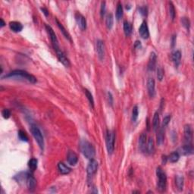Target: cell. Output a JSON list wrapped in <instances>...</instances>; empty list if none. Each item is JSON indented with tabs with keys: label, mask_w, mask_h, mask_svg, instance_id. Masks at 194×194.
Listing matches in <instances>:
<instances>
[{
	"label": "cell",
	"mask_w": 194,
	"mask_h": 194,
	"mask_svg": "<svg viewBox=\"0 0 194 194\" xmlns=\"http://www.w3.org/2000/svg\"><path fill=\"white\" fill-rule=\"evenodd\" d=\"M99 168V164L98 162L95 159H90V162H89L87 168V173L88 177H92L96 173L97 170Z\"/></svg>",
	"instance_id": "obj_7"
},
{
	"label": "cell",
	"mask_w": 194,
	"mask_h": 194,
	"mask_svg": "<svg viewBox=\"0 0 194 194\" xmlns=\"http://www.w3.org/2000/svg\"><path fill=\"white\" fill-rule=\"evenodd\" d=\"M41 11H43V13L44 14V15H45V16H48V10L46 9V8H41Z\"/></svg>",
	"instance_id": "obj_43"
},
{
	"label": "cell",
	"mask_w": 194,
	"mask_h": 194,
	"mask_svg": "<svg viewBox=\"0 0 194 194\" xmlns=\"http://www.w3.org/2000/svg\"><path fill=\"white\" fill-rule=\"evenodd\" d=\"M123 28L124 32H125V34L126 35V37H130L131 33H132V25H131V23L125 21V22H124Z\"/></svg>",
	"instance_id": "obj_25"
},
{
	"label": "cell",
	"mask_w": 194,
	"mask_h": 194,
	"mask_svg": "<svg viewBox=\"0 0 194 194\" xmlns=\"http://www.w3.org/2000/svg\"><path fill=\"white\" fill-rule=\"evenodd\" d=\"M114 24V17L112 13H109L107 15L106 19H105V24H106V27L108 29L111 30L113 27Z\"/></svg>",
	"instance_id": "obj_27"
},
{
	"label": "cell",
	"mask_w": 194,
	"mask_h": 194,
	"mask_svg": "<svg viewBox=\"0 0 194 194\" xmlns=\"http://www.w3.org/2000/svg\"><path fill=\"white\" fill-rule=\"evenodd\" d=\"M26 184L27 186H28V189L31 191L34 190L36 187V185H37V181L34 178V176L32 175H28V178L26 180Z\"/></svg>",
	"instance_id": "obj_16"
},
{
	"label": "cell",
	"mask_w": 194,
	"mask_h": 194,
	"mask_svg": "<svg viewBox=\"0 0 194 194\" xmlns=\"http://www.w3.org/2000/svg\"><path fill=\"white\" fill-rule=\"evenodd\" d=\"M96 52L100 61H103L105 58V44L100 40L96 41Z\"/></svg>",
	"instance_id": "obj_8"
},
{
	"label": "cell",
	"mask_w": 194,
	"mask_h": 194,
	"mask_svg": "<svg viewBox=\"0 0 194 194\" xmlns=\"http://www.w3.org/2000/svg\"><path fill=\"white\" fill-rule=\"evenodd\" d=\"M184 138L187 143H191L193 140V130L190 125L184 126Z\"/></svg>",
	"instance_id": "obj_15"
},
{
	"label": "cell",
	"mask_w": 194,
	"mask_h": 194,
	"mask_svg": "<svg viewBox=\"0 0 194 194\" xmlns=\"http://www.w3.org/2000/svg\"><path fill=\"white\" fill-rule=\"evenodd\" d=\"M75 20L77 21L78 27L81 28L82 31H85L87 29V20L85 17L83 15H81L79 12H77L75 14Z\"/></svg>",
	"instance_id": "obj_9"
},
{
	"label": "cell",
	"mask_w": 194,
	"mask_h": 194,
	"mask_svg": "<svg viewBox=\"0 0 194 194\" xmlns=\"http://www.w3.org/2000/svg\"><path fill=\"white\" fill-rule=\"evenodd\" d=\"M180 159V154L179 152L175 151V152H172L170 154L169 156L168 157V160L170 162L172 163H175V162H177Z\"/></svg>",
	"instance_id": "obj_28"
},
{
	"label": "cell",
	"mask_w": 194,
	"mask_h": 194,
	"mask_svg": "<svg viewBox=\"0 0 194 194\" xmlns=\"http://www.w3.org/2000/svg\"><path fill=\"white\" fill-rule=\"evenodd\" d=\"M164 138H165V131L164 128H161L158 129V133L156 136V142L159 146H161L164 142Z\"/></svg>",
	"instance_id": "obj_20"
},
{
	"label": "cell",
	"mask_w": 194,
	"mask_h": 194,
	"mask_svg": "<svg viewBox=\"0 0 194 194\" xmlns=\"http://www.w3.org/2000/svg\"><path fill=\"white\" fill-rule=\"evenodd\" d=\"M184 181V178L182 176L176 177V185L179 190H183Z\"/></svg>",
	"instance_id": "obj_30"
},
{
	"label": "cell",
	"mask_w": 194,
	"mask_h": 194,
	"mask_svg": "<svg viewBox=\"0 0 194 194\" xmlns=\"http://www.w3.org/2000/svg\"><path fill=\"white\" fill-rule=\"evenodd\" d=\"M2 115L5 119H8V118H9L10 116H11V112H10L9 109L5 108V109H3V110H2Z\"/></svg>",
	"instance_id": "obj_39"
},
{
	"label": "cell",
	"mask_w": 194,
	"mask_h": 194,
	"mask_svg": "<svg viewBox=\"0 0 194 194\" xmlns=\"http://www.w3.org/2000/svg\"><path fill=\"white\" fill-rule=\"evenodd\" d=\"M115 133L112 131H107L106 133V147L108 154H112L115 149Z\"/></svg>",
	"instance_id": "obj_5"
},
{
	"label": "cell",
	"mask_w": 194,
	"mask_h": 194,
	"mask_svg": "<svg viewBox=\"0 0 194 194\" xmlns=\"http://www.w3.org/2000/svg\"><path fill=\"white\" fill-rule=\"evenodd\" d=\"M18 137L22 141H25V142H28V135H27L26 133L24 132V131H22V130H20V131H18Z\"/></svg>",
	"instance_id": "obj_35"
},
{
	"label": "cell",
	"mask_w": 194,
	"mask_h": 194,
	"mask_svg": "<svg viewBox=\"0 0 194 194\" xmlns=\"http://www.w3.org/2000/svg\"><path fill=\"white\" fill-rule=\"evenodd\" d=\"M37 163L38 161L37 159H31L29 161V162H28V167H29V168L32 172H34L37 168Z\"/></svg>",
	"instance_id": "obj_31"
},
{
	"label": "cell",
	"mask_w": 194,
	"mask_h": 194,
	"mask_svg": "<svg viewBox=\"0 0 194 194\" xmlns=\"http://www.w3.org/2000/svg\"><path fill=\"white\" fill-rule=\"evenodd\" d=\"M159 124H160V119H159V112H156L154 114L153 119H152V127L153 130L155 131H157V130L159 128Z\"/></svg>",
	"instance_id": "obj_23"
},
{
	"label": "cell",
	"mask_w": 194,
	"mask_h": 194,
	"mask_svg": "<svg viewBox=\"0 0 194 194\" xmlns=\"http://www.w3.org/2000/svg\"><path fill=\"white\" fill-rule=\"evenodd\" d=\"M140 41H136V43H135V48H140Z\"/></svg>",
	"instance_id": "obj_44"
},
{
	"label": "cell",
	"mask_w": 194,
	"mask_h": 194,
	"mask_svg": "<svg viewBox=\"0 0 194 194\" xmlns=\"http://www.w3.org/2000/svg\"><path fill=\"white\" fill-rule=\"evenodd\" d=\"M9 28L13 32H21L23 30V25L18 21H11L9 23Z\"/></svg>",
	"instance_id": "obj_17"
},
{
	"label": "cell",
	"mask_w": 194,
	"mask_h": 194,
	"mask_svg": "<svg viewBox=\"0 0 194 194\" xmlns=\"http://www.w3.org/2000/svg\"><path fill=\"white\" fill-rule=\"evenodd\" d=\"M181 23H182V25L186 28L187 31L190 30V23L189 19L187 18H181Z\"/></svg>",
	"instance_id": "obj_36"
},
{
	"label": "cell",
	"mask_w": 194,
	"mask_h": 194,
	"mask_svg": "<svg viewBox=\"0 0 194 194\" xmlns=\"http://www.w3.org/2000/svg\"><path fill=\"white\" fill-rule=\"evenodd\" d=\"M140 193V191H133V193Z\"/></svg>",
	"instance_id": "obj_47"
},
{
	"label": "cell",
	"mask_w": 194,
	"mask_h": 194,
	"mask_svg": "<svg viewBox=\"0 0 194 194\" xmlns=\"http://www.w3.org/2000/svg\"><path fill=\"white\" fill-rule=\"evenodd\" d=\"M45 28H46V30L47 33H48V36H49V37H50L51 41H52V46H53L54 49H55V51L60 49L59 45H58V39H57L56 34H55V31H54L53 29H52L49 25H48V24H46Z\"/></svg>",
	"instance_id": "obj_6"
},
{
	"label": "cell",
	"mask_w": 194,
	"mask_h": 194,
	"mask_svg": "<svg viewBox=\"0 0 194 194\" xmlns=\"http://www.w3.org/2000/svg\"><path fill=\"white\" fill-rule=\"evenodd\" d=\"M115 16H116L117 20H118V21L123 16V7H122V5L121 4V2H118V5H117Z\"/></svg>",
	"instance_id": "obj_29"
},
{
	"label": "cell",
	"mask_w": 194,
	"mask_h": 194,
	"mask_svg": "<svg viewBox=\"0 0 194 194\" xmlns=\"http://www.w3.org/2000/svg\"><path fill=\"white\" fill-rule=\"evenodd\" d=\"M84 91H85V94H86V96H87V98L88 101H89V102H90V106L92 107V108H94V99H93V97L92 93H91L87 89L85 90Z\"/></svg>",
	"instance_id": "obj_32"
},
{
	"label": "cell",
	"mask_w": 194,
	"mask_h": 194,
	"mask_svg": "<svg viewBox=\"0 0 194 194\" xmlns=\"http://www.w3.org/2000/svg\"><path fill=\"white\" fill-rule=\"evenodd\" d=\"M146 134L145 133L141 134V135L140 136L139 138V147L142 152H145L146 147Z\"/></svg>",
	"instance_id": "obj_18"
},
{
	"label": "cell",
	"mask_w": 194,
	"mask_h": 194,
	"mask_svg": "<svg viewBox=\"0 0 194 194\" xmlns=\"http://www.w3.org/2000/svg\"><path fill=\"white\" fill-rule=\"evenodd\" d=\"M146 150L147 151L149 154H152L154 152L155 150V146H154V140L152 137L149 138L147 144H146Z\"/></svg>",
	"instance_id": "obj_26"
},
{
	"label": "cell",
	"mask_w": 194,
	"mask_h": 194,
	"mask_svg": "<svg viewBox=\"0 0 194 194\" xmlns=\"http://www.w3.org/2000/svg\"><path fill=\"white\" fill-rule=\"evenodd\" d=\"M107 96H108V104H109L110 105H112V104H113V96H112L111 92H109V91H108V92L107 93Z\"/></svg>",
	"instance_id": "obj_42"
},
{
	"label": "cell",
	"mask_w": 194,
	"mask_h": 194,
	"mask_svg": "<svg viewBox=\"0 0 194 194\" xmlns=\"http://www.w3.org/2000/svg\"><path fill=\"white\" fill-rule=\"evenodd\" d=\"M156 61L157 56L155 52H151L150 56L149 58V62H148V70L150 71H152L155 70V66H156Z\"/></svg>",
	"instance_id": "obj_14"
},
{
	"label": "cell",
	"mask_w": 194,
	"mask_h": 194,
	"mask_svg": "<svg viewBox=\"0 0 194 194\" xmlns=\"http://www.w3.org/2000/svg\"><path fill=\"white\" fill-rule=\"evenodd\" d=\"M169 15L172 20L173 21L175 18V15H176V12H175V8L174 5L172 4V2H169Z\"/></svg>",
	"instance_id": "obj_34"
},
{
	"label": "cell",
	"mask_w": 194,
	"mask_h": 194,
	"mask_svg": "<svg viewBox=\"0 0 194 194\" xmlns=\"http://www.w3.org/2000/svg\"><path fill=\"white\" fill-rule=\"evenodd\" d=\"M175 36H174L173 38H172V47L175 46Z\"/></svg>",
	"instance_id": "obj_46"
},
{
	"label": "cell",
	"mask_w": 194,
	"mask_h": 194,
	"mask_svg": "<svg viewBox=\"0 0 194 194\" xmlns=\"http://www.w3.org/2000/svg\"><path fill=\"white\" fill-rule=\"evenodd\" d=\"M0 21H1V28H3V27L5 25V21H3V19H2V18H1V19H0Z\"/></svg>",
	"instance_id": "obj_45"
},
{
	"label": "cell",
	"mask_w": 194,
	"mask_h": 194,
	"mask_svg": "<svg viewBox=\"0 0 194 194\" xmlns=\"http://www.w3.org/2000/svg\"><path fill=\"white\" fill-rule=\"evenodd\" d=\"M80 148L83 155L88 159H93L96 155V149L93 144L87 140H82L80 144Z\"/></svg>",
	"instance_id": "obj_2"
},
{
	"label": "cell",
	"mask_w": 194,
	"mask_h": 194,
	"mask_svg": "<svg viewBox=\"0 0 194 194\" xmlns=\"http://www.w3.org/2000/svg\"><path fill=\"white\" fill-rule=\"evenodd\" d=\"M147 90L149 96L151 98H153L155 95V84L153 78H149L147 81Z\"/></svg>",
	"instance_id": "obj_12"
},
{
	"label": "cell",
	"mask_w": 194,
	"mask_h": 194,
	"mask_svg": "<svg viewBox=\"0 0 194 194\" xmlns=\"http://www.w3.org/2000/svg\"><path fill=\"white\" fill-rule=\"evenodd\" d=\"M31 132L32 134V135L34 136V139L37 141V143L39 145L40 148L41 149V150L44 149V138L43 136V134L41 132V131L40 130V128H38L37 125H32L31 126Z\"/></svg>",
	"instance_id": "obj_4"
},
{
	"label": "cell",
	"mask_w": 194,
	"mask_h": 194,
	"mask_svg": "<svg viewBox=\"0 0 194 194\" xmlns=\"http://www.w3.org/2000/svg\"><path fill=\"white\" fill-rule=\"evenodd\" d=\"M157 78L159 81H162L164 78V70L161 67L158 68V69H157Z\"/></svg>",
	"instance_id": "obj_37"
},
{
	"label": "cell",
	"mask_w": 194,
	"mask_h": 194,
	"mask_svg": "<svg viewBox=\"0 0 194 194\" xmlns=\"http://www.w3.org/2000/svg\"><path fill=\"white\" fill-rule=\"evenodd\" d=\"M156 176L158 178L157 189L161 192H164L167 187V177L161 167H158L156 169Z\"/></svg>",
	"instance_id": "obj_3"
},
{
	"label": "cell",
	"mask_w": 194,
	"mask_h": 194,
	"mask_svg": "<svg viewBox=\"0 0 194 194\" xmlns=\"http://www.w3.org/2000/svg\"><path fill=\"white\" fill-rule=\"evenodd\" d=\"M55 52H56L57 58H58V61H59L62 65H65L66 68L69 67L70 65H71V64H70V61L68 60V58L65 56V55L63 53V52H62L61 49H58V50L55 51Z\"/></svg>",
	"instance_id": "obj_11"
},
{
	"label": "cell",
	"mask_w": 194,
	"mask_h": 194,
	"mask_svg": "<svg viewBox=\"0 0 194 194\" xmlns=\"http://www.w3.org/2000/svg\"><path fill=\"white\" fill-rule=\"evenodd\" d=\"M181 51L177 50L172 54V61L175 63V66L178 67V65L181 63Z\"/></svg>",
	"instance_id": "obj_22"
},
{
	"label": "cell",
	"mask_w": 194,
	"mask_h": 194,
	"mask_svg": "<svg viewBox=\"0 0 194 194\" xmlns=\"http://www.w3.org/2000/svg\"><path fill=\"white\" fill-rule=\"evenodd\" d=\"M55 21H56L57 25H58V28H59V29L61 30V31H62V34H63V35H64V37H65L66 38L67 40H68L71 41V36H70V34H68V31H66V29H65V28H64L63 25H62V24H61V23H60L59 21H58V20L57 19V18H56V19H55Z\"/></svg>",
	"instance_id": "obj_24"
},
{
	"label": "cell",
	"mask_w": 194,
	"mask_h": 194,
	"mask_svg": "<svg viewBox=\"0 0 194 194\" xmlns=\"http://www.w3.org/2000/svg\"><path fill=\"white\" fill-rule=\"evenodd\" d=\"M181 153L183 155H190V154L193 153V146L191 143H187L186 145L183 146L181 148Z\"/></svg>",
	"instance_id": "obj_21"
},
{
	"label": "cell",
	"mask_w": 194,
	"mask_h": 194,
	"mask_svg": "<svg viewBox=\"0 0 194 194\" xmlns=\"http://www.w3.org/2000/svg\"><path fill=\"white\" fill-rule=\"evenodd\" d=\"M139 34L143 39H148L149 37V28L147 26V23L143 21L139 28Z\"/></svg>",
	"instance_id": "obj_10"
},
{
	"label": "cell",
	"mask_w": 194,
	"mask_h": 194,
	"mask_svg": "<svg viewBox=\"0 0 194 194\" xmlns=\"http://www.w3.org/2000/svg\"><path fill=\"white\" fill-rule=\"evenodd\" d=\"M139 11H140V13L142 15H143V16H146V15H147L148 10H147V8H146V7H145V6L140 7L139 9Z\"/></svg>",
	"instance_id": "obj_41"
},
{
	"label": "cell",
	"mask_w": 194,
	"mask_h": 194,
	"mask_svg": "<svg viewBox=\"0 0 194 194\" xmlns=\"http://www.w3.org/2000/svg\"><path fill=\"white\" fill-rule=\"evenodd\" d=\"M138 115H139V110H138V106L137 105H135L134 108H133L132 111V121L134 122H136L138 118Z\"/></svg>",
	"instance_id": "obj_33"
},
{
	"label": "cell",
	"mask_w": 194,
	"mask_h": 194,
	"mask_svg": "<svg viewBox=\"0 0 194 194\" xmlns=\"http://www.w3.org/2000/svg\"><path fill=\"white\" fill-rule=\"evenodd\" d=\"M58 169L62 175H68L71 172V168L68 166H67L63 162H59L58 164Z\"/></svg>",
	"instance_id": "obj_19"
},
{
	"label": "cell",
	"mask_w": 194,
	"mask_h": 194,
	"mask_svg": "<svg viewBox=\"0 0 194 194\" xmlns=\"http://www.w3.org/2000/svg\"><path fill=\"white\" fill-rule=\"evenodd\" d=\"M105 11H106V6H105V2H102L101 4V8H100V15L102 18H103L104 15L105 14Z\"/></svg>",
	"instance_id": "obj_40"
},
{
	"label": "cell",
	"mask_w": 194,
	"mask_h": 194,
	"mask_svg": "<svg viewBox=\"0 0 194 194\" xmlns=\"http://www.w3.org/2000/svg\"><path fill=\"white\" fill-rule=\"evenodd\" d=\"M2 78H15V79L24 80L27 81L31 84H36L37 80L34 75H31L28 72L23 70H15V71L10 72L8 75H5Z\"/></svg>",
	"instance_id": "obj_1"
},
{
	"label": "cell",
	"mask_w": 194,
	"mask_h": 194,
	"mask_svg": "<svg viewBox=\"0 0 194 194\" xmlns=\"http://www.w3.org/2000/svg\"><path fill=\"white\" fill-rule=\"evenodd\" d=\"M67 161H68L69 165L75 166L78 162V155L74 151H68V155H67Z\"/></svg>",
	"instance_id": "obj_13"
},
{
	"label": "cell",
	"mask_w": 194,
	"mask_h": 194,
	"mask_svg": "<svg viewBox=\"0 0 194 194\" xmlns=\"http://www.w3.org/2000/svg\"><path fill=\"white\" fill-rule=\"evenodd\" d=\"M170 121H171V116H170V115H166L165 117H164L163 121H162V128H165V127L168 126V125L169 124Z\"/></svg>",
	"instance_id": "obj_38"
}]
</instances>
